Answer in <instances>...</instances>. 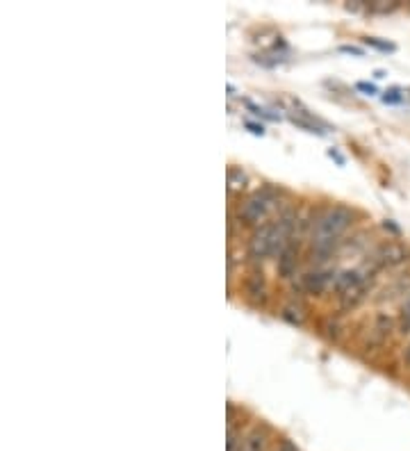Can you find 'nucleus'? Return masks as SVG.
<instances>
[{
  "mask_svg": "<svg viewBox=\"0 0 410 451\" xmlns=\"http://www.w3.org/2000/svg\"><path fill=\"white\" fill-rule=\"evenodd\" d=\"M351 223H353V212L344 208V205H333V208H328L322 214L312 233V249L320 255L317 260H326V255L333 253L337 238H340Z\"/></svg>",
  "mask_w": 410,
  "mask_h": 451,
  "instance_id": "nucleus-1",
  "label": "nucleus"
},
{
  "mask_svg": "<svg viewBox=\"0 0 410 451\" xmlns=\"http://www.w3.org/2000/svg\"><path fill=\"white\" fill-rule=\"evenodd\" d=\"M274 205V192L271 189H262L255 192L253 197H249L242 203L240 217L244 219V223H258L260 219L266 217V212Z\"/></svg>",
  "mask_w": 410,
  "mask_h": 451,
  "instance_id": "nucleus-2",
  "label": "nucleus"
},
{
  "mask_svg": "<svg viewBox=\"0 0 410 451\" xmlns=\"http://www.w3.org/2000/svg\"><path fill=\"white\" fill-rule=\"evenodd\" d=\"M276 251V223H264L249 240V255L253 260H262Z\"/></svg>",
  "mask_w": 410,
  "mask_h": 451,
  "instance_id": "nucleus-3",
  "label": "nucleus"
},
{
  "mask_svg": "<svg viewBox=\"0 0 410 451\" xmlns=\"http://www.w3.org/2000/svg\"><path fill=\"white\" fill-rule=\"evenodd\" d=\"M410 258V253L404 244L399 242H383L381 246L376 249V260L385 264V266H397V264H404Z\"/></svg>",
  "mask_w": 410,
  "mask_h": 451,
  "instance_id": "nucleus-4",
  "label": "nucleus"
},
{
  "mask_svg": "<svg viewBox=\"0 0 410 451\" xmlns=\"http://www.w3.org/2000/svg\"><path fill=\"white\" fill-rule=\"evenodd\" d=\"M363 281H367V276L363 271L348 269V271H340V274L335 276V279H333V287H335V292H340V296H342V294H346L348 290H351V287L361 285Z\"/></svg>",
  "mask_w": 410,
  "mask_h": 451,
  "instance_id": "nucleus-5",
  "label": "nucleus"
},
{
  "mask_svg": "<svg viewBox=\"0 0 410 451\" xmlns=\"http://www.w3.org/2000/svg\"><path fill=\"white\" fill-rule=\"evenodd\" d=\"M296 264H299V251H296V246L287 244L279 253V274L283 279H290V276H294V271H296Z\"/></svg>",
  "mask_w": 410,
  "mask_h": 451,
  "instance_id": "nucleus-6",
  "label": "nucleus"
},
{
  "mask_svg": "<svg viewBox=\"0 0 410 451\" xmlns=\"http://www.w3.org/2000/svg\"><path fill=\"white\" fill-rule=\"evenodd\" d=\"M331 276L333 274H328V271H312V274H308L305 279H303L305 290L312 292V294L324 292V287L328 285V281H331Z\"/></svg>",
  "mask_w": 410,
  "mask_h": 451,
  "instance_id": "nucleus-7",
  "label": "nucleus"
},
{
  "mask_svg": "<svg viewBox=\"0 0 410 451\" xmlns=\"http://www.w3.org/2000/svg\"><path fill=\"white\" fill-rule=\"evenodd\" d=\"M367 290H369V283H367V281H363L361 285H356V287H351V290H348L346 294H342V305H344V308H353V305H358V303H361V301L365 299Z\"/></svg>",
  "mask_w": 410,
  "mask_h": 451,
  "instance_id": "nucleus-8",
  "label": "nucleus"
},
{
  "mask_svg": "<svg viewBox=\"0 0 410 451\" xmlns=\"http://www.w3.org/2000/svg\"><path fill=\"white\" fill-rule=\"evenodd\" d=\"M244 451H264V433L262 430H251L244 443Z\"/></svg>",
  "mask_w": 410,
  "mask_h": 451,
  "instance_id": "nucleus-9",
  "label": "nucleus"
},
{
  "mask_svg": "<svg viewBox=\"0 0 410 451\" xmlns=\"http://www.w3.org/2000/svg\"><path fill=\"white\" fill-rule=\"evenodd\" d=\"M249 294L253 296V299H264V279L262 274H251L249 276Z\"/></svg>",
  "mask_w": 410,
  "mask_h": 451,
  "instance_id": "nucleus-10",
  "label": "nucleus"
},
{
  "mask_svg": "<svg viewBox=\"0 0 410 451\" xmlns=\"http://www.w3.org/2000/svg\"><path fill=\"white\" fill-rule=\"evenodd\" d=\"M399 7V3H392V0H376V3L369 5V12H376V14H387V12H394Z\"/></svg>",
  "mask_w": 410,
  "mask_h": 451,
  "instance_id": "nucleus-11",
  "label": "nucleus"
},
{
  "mask_svg": "<svg viewBox=\"0 0 410 451\" xmlns=\"http://www.w3.org/2000/svg\"><path fill=\"white\" fill-rule=\"evenodd\" d=\"M244 180H246V176L240 171V169H230L228 171V184L233 189H240V187H244Z\"/></svg>",
  "mask_w": 410,
  "mask_h": 451,
  "instance_id": "nucleus-12",
  "label": "nucleus"
},
{
  "mask_svg": "<svg viewBox=\"0 0 410 451\" xmlns=\"http://www.w3.org/2000/svg\"><path fill=\"white\" fill-rule=\"evenodd\" d=\"M238 443H240L238 430H235L233 426H228V433H226V449H228V451H238Z\"/></svg>",
  "mask_w": 410,
  "mask_h": 451,
  "instance_id": "nucleus-13",
  "label": "nucleus"
},
{
  "mask_svg": "<svg viewBox=\"0 0 410 451\" xmlns=\"http://www.w3.org/2000/svg\"><path fill=\"white\" fill-rule=\"evenodd\" d=\"M402 322H404V331L410 333V294L402 305Z\"/></svg>",
  "mask_w": 410,
  "mask_h": 451,
  "instance_id": "nucleus-14",
  "label": "nucleus"
},
{
  "mask_svg": "<svg viewBox=\"0 0 410 451\" xmlns=\"http://www.w3.org/2000/svg\"><path fill=\"white\" fill-rule=\"evenodd\" d=\"M365 44L374 46V48H378V50H394V46H392V44H387V41H378V39H374V37H367V39H365Z\"/></svg>",
  "mask_w": 410,
  "mask_h": 451,
  "instance_id": "nucleus-15",
  "label": "nucleus"
},
{
  "mask_svg": "<svg viewBox=\"0 0 410 451\" xmlns=\"http://www.w3.org/2000/svg\"><path fill=\"white\" fill-rule=\"evenodd\" d=\"M383 100L385 102H399V100H402V96H399L397 89H392V91H387V94L383 96Z\"/></svg>",
  "mask_w": 410,
  "mask_h": 451,
  "instance_id": "nucleus-16",
  "label": "nucleus"
},
{
  "mask_svg": "<svg viewBox=\"0 0 410 451\" xmlns=\"http://www.w3.org/2000/svg\"><path fill=\"white\" fill-rule=\"evenodd\" d=\"M358 89L361 91H367V94H376V87L369 85V82H358Z\"/></svg>",
  "mask_w": 410,
  "mask_h": 451,
  "instance_id": "nucleus-17",
  "label": "nucleus"
},
{
  "mask_svg": "<svg viewBox=\"0 0 410 451\" xmlns=\"http://www.w3.org/2000/svg\"><path fill=\"white\" fill-rule=\"evenodd\" d=\"M279 451H299V449H296V445H292L290 440H283L281 447H279Z\"/></svg>",
  "mask_w": 410,
  "mask_h": 451,
  "instance_id": "nucleus-18",
  "label": "nucleus"
},
{
  "mask_svg": "<svg viewBox=\"0 0 410 451\" xmlns=\"http://www.w3.org/2000/svg\"><path fill=\"white\" fill-rule=\"evenodd\" d=\"M246 128H249L251 132H253V135H262V126H255V123H246Z\"/></svg>",
  "mask_w": 410,
  "mask_h": 451,
  "instance_id": "nucleus-19",
  "label": "nucleus"
},
{
  "mask_svg": "<svg viewBox=\"0 0 410 451\" xmlns=\"http://www.w3.org/2000/svg\"><path fill=\"white\" fill-rule=\"evenodd\" d=\"M344 53H353V55H363V50L361 48H353V46H342Z\"/></svg>",
  "mask_w": 410,
  "mask_h": 451,
  "instance_id": "nucleus-20",
  "label": "nucleus"
},
{
  "mask_svg": "<svg viewBox=\"0 0 410 451\" xmlns=\"http://www.w3.org/2000/svg\"><path fill=\"white\" fill-rule=\"evenodd\" d=\"M406 361L410 363V344H408V348H406Z\"/></svg>",
  "mask_w": 410,
  "mask_h": 451,
  "instance_id": "nucleus-21",
  "label": "nucleus"
}]
</instances>
